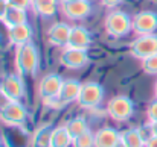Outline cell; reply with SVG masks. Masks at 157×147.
Returning a JSON list of instances; mask_svg holds the SVG:
<instances>
[{"label":"cell","mask_w":157,"mask_h":147,"mask_svg":"<svg viewBox=\"0 0 157 147\" xmlns=\"http://www.w3.org/2000/svg\"><path fill=\"white\" fill-rule=\"evenodd\" d=\"M15 68L20 76L34 74L38 68V52L32 43L18 46L15 50Z\"/></svg>","instance_id":"1"},{"label":"cell","mask_w":157,"mask_h":147,"mask_svg":"<svg viewBox=\"0 0 157 147\" xmlns=\"http://www.w3.org/2000/svg\"><path fill=\"white\" fill-rule=\"evenodd\" d=\"M105 30L110 37H114V38H121V37H125L131 29V18L128 17L127 12L124 11H116L113 9L111 12L107 14L104 21Z\"/></svg>","instance_id":"2"},{"label":"cell","mask_w":157,"mask_h":147,"mask_svg":"<svg viewBox=\"0 0 157 147\" xmlns=\"http://www.w3.org/2000/svg\"><path fill=\"white\" fill-rule=\"evenodd\" d=\"M104 99V88L98 82H86L81 87L78 105L84 109H95L101 105Z\"/></svg>","instance_id":"3"},{"label":"cell","mask_w":157,"mask_h":147,"mask_svg":"<svg viewBox=\"0 0 157 147\" xmlns=\"http://www.w3.org/2000/svg\"><path fill=\"white\" fill-rule=\"evenodd\" d=\"M107 112L116 121H127L134 112V103L127 96H116L108 102Z\"/></svg>","instance_id":"4"},{"label":"cell","mask_w":157,"mask_h":147,"mask_svg":"<svg viewBox=\"0 0 157 147\" xmlns=\"http://www.w3.org/2000/svg\"><path fill=\"white\" fill-rule=\"evenodd\" d=\"M130 52L136 59H140V61L157 53V35L156 34L137 35V38L130 46Z\"/></svg>","instance_id":"5"},{"label":"cell","mask_w":157,"mask_h":147,"mask_svg":"<svg viewBox=\"0 0 157 147\" xmlns=\"http://www.w3.org/2000/svg\"><path fill=\"white\" fill-rule=\"evenodd\" d=\"M0 120L8 126H21L28 120V111L20 102H9L0 109Z\"/></svg>","instance_id":"6"},{"label":"cell","mask_w":157,"mask_h":147,"mask_svg":"<svg viewBox=\"0 0 157 147\" xmlns=\"http://www.w3.org/2000/svg\"><path fill=\"white\" fill-rule=\"evenodd\" d=\"M131 29L137 35H148L157 30V14L154 11H140L131 18Z\"/></svg>","instance_id":"7"},{"label":"cell","mask_w":157,"mask_h":147,"mask_svg":"<svg viewBox=\"0 0 157 147\" xmlns=\"http://www.w3.org/2000/svg\"><path fill=\"white\" fill-rule=\"evenodd\" d=\"M63 82L64 81H63V77L59 74H55V73L46 74L40 81V85H38L40 97L43 99L44 102H53V100H56L59 91H61Z\"/></svg>","instance_id":"8"},{"label":"cell","mask_w":157,"mask_h":147,"mask_svg":"<svg viewBox=\"0 0 157 147\" xmlns=\"http://www.w3.org/2000/svg\"><path fill=\"white\" fill-rule=\"evenodd\" d=\"M0 91L11 102H18L25 96V84L20 76L8 74L0 81Z\"/></svg>","instance_id":"9"},{"label":"cell","mask_w":157,"mask_h":147,"mask_svg":"<svg viewBox=\"0 0 157 147\" xmlns=\"http://www.w3.org/2000/svg\"><path fill=\"white\" fill-rule=\"evenodd\" d=\"M59 62H61V65H64L67 68H72V70L82 68V67H86L89 64L87 50L64 47V50L59 55Z\"/></svg>","instance_id":"10"},{"label":"cell","mask_w":157,"mask_h":147,"mask_svg":"<svg viewBox=\"0 0 157 147\" xmlns=\"http://www.w3.org/2000/svg\"><path fill=\"white\" fill-rule=\"evenodd\" d=\"M61 11L70 20H82L92 12V5L89 0L61 2Z\"/></svg>","instance_id":"11"},{"label":"cell","mask_w":157,"mask_h":147,"mask_svg":"<svg viewBox=\"0 0 157 147\" xmlns=\"http://www.w3.org/2000/svg\"><path fill=\"white\" fill-rule=\"evenodd\" d=\"M70 29L72 26H69L64 21H58L52 24L48 29V41L55 46V47H67V41H69V35H70Z\"/></svg>","instance_id":"12"},{"label":"cell","mask_w":157,"mask_h":147,"mask_svg":"<svg viewBox=\"0 0 157 147\" xmlns=\"http://www.w3.org/2000/svg\"><path fill=\"white\" fill-rule=\"evenodd\" d=\"M90 44H92L90 32L86 27H82V26H72L70 35H69V41H67V47L87 50L90 47Z\"/></svg>","instance_id":"13"},{"label":"cell","mask_w":157,"mask_h":147,"mask_svg":"<svg viewBox=\"0 0 157 147\" xmlns=\"http://www.w3.org/2000/svg\"><path fill=\"white\" fill-rule=\"evenodd\" d=\"M81 87L82 84L79 81H75V79H67L63 82V87H61V91L58 94V103L59 105H67V103H72V102H76L79 97V93H81Z\"/></svg>","instance_id":"14"},{"label":"cell","mask_w":157,"mask_h":147,"mask_svg":"<svg viewBox=\"0 0 157 147\" xmlns=\"http://www.w3.org/2000/svg\"><path fill=\"white\" fill-rule=\"evenodd\" d=\"M8 37H9V43L15 47L28 44L31 43V38H32V27L29 26V23L18 24L12 29H8Z\"/></svg>","instance_id":"15"},{"label":"cell","mask_w":157,"mask_h":147,"mask_svg":"<svg viewBox=\"0 0 157 147\" xmlns=\"http://www.w3.org/2000/svg\"><path fill=\"white\" fill-rule=\"evenodd\" d=\"M121 141V132L113 127H102L95 134V147H114Z\"/></svg>","instance_id":"16"},{"label":"cell","mask_w":157,"mask_h":147,"mask_svg":"<svg viewBox=\"0 0 157 147\" xmlns=\"http://www.w3.org/2000/svg\"><path fill=\"white\" fill-rule=\"evenodd\" d=\"M2 21H3V24H5L8 29H12V27H15V26H18V24L28 23L26 9H20V8L9 6Z\"/></svg>","instance_id":"17"},{"label":"cell","mask_w":157,"mask_h":147,"mask_svg":"<svg viewBox=\"0 0 157 147\" xmlns=\"http://www.w3.org/2000/svg\"><path fill=\"white\" fill-rule=\"evenodd\" d=\"M61 0H31V8L41 17H52Z\"/></svg>","instance_id":"18"},{"label":"cell","mask_w":157,"mask_h":147,"mask_svg":"<svg viewBox=\"0 0 157 147\" xmlns=\"http://www.w3.org/2000/svg\"><path fill=\"white\" fill-rule=\"evenodd\" d=\"M121 141L125 143L127 147H145V144H147V140L144 138L142 132L136 127H131V129L121 132Z\"/></svg>","instance_id":"19"},{"label":"cell","mask_w":157,"mask_h":147,"mask_svg":"<svg viewBox=\"0 0 157 147\" xmlns=\"http://www.w3.org/2000/svg\"><path fill=\"white\" fill-rule=\"evenodd\" d=\"M53 127L51 124H44L38 127L32 137V147H51V137Z\"/></svg>","instance_id":"20"},{"label":"cell","mask_w":157,"mask_h":147,"mask_svg":"<svg viewBox=\"0 0 157 147\" xmlns=\"http://www.w3.org/2000/svg\"><path fill=\"white\" fill-rule=\"evenodd\" d=\"M72 137L67 132L66 126L53 127L52 137H51V147H69L72 144Z\"/></svg>","instance_id":"21"},{"label":"cell","mask_w":157,"mask_h":147,"mask_svg":"<svg viewBox=\"0 0 157 147\" xmlns=\"http://www.w3.org/2000/svg\"><path fill=\"white\" fill-rule=\"evenodd\" d=\"M64 126H66L67 132L70 134L72 140L76 138V137H79V135H82L84 132L90 131V129H89V124H87V121H86L84 117H73V118H70Z\"/></svg>","instance_id":"22"},{"label":"cell","mask_w":157,"mask_h":147,"mask_svg":"<svg viewBox=\"0 0 157 147\" xmlns=\"http://www.w3.org/2000/svg\"><path fill=\"white\" fill-rule=\"evenodd\" d=\"M72 147H95V134H92L90 131H87L82 135L73 138Z\"/></svg>","instance_id":"23"},{"label":"cell","mask_w":157,"mask_h":147,"mask_svg":"<svg viewBox=\"0 0 157 147\" xmlns=\"http://www.w3.org/2000/svg\"><path fill=\"white\" fill-rule=\"evenodd\" d=\"M142 70L147 74H157V53L142 59Z\"/></svg>","instance_id":"24"},{"label":"cell","mask_w":157,"mask_h":147,"mask_svg":"<svg viewBox=\"0 0 157 147\" xmlns=\"http://www.w3.org/2000/svg\"><path fill=\"white\" fill-rule=\"evenodd\" d=\"M147 117H148V121H157V99L150 103L147 109Z\"/></svg>","instance_id":"25"},{"label":"cell","mask_w":157,"mask_h":147,"mask_svg":"<svg viewBox=\"0 0 157 147\" xmlns=\"http://www.w3.org/2000/svg\"><path fill=\"white\" fill-rule=\"evenodd\" d=\"M9 6L20 8V9H28L31 6V0H8Z\"/></svg>","instance_id":"26"},{"label":"cell","mask_w":157,"mask_h":147,"mask_svg":"<svg viewBox=\"0 0 157 147\" xmlns=\"http://www.w3.org/2000/svg\"><path fill=\"white\" fill-rule=\"evenodd\" d=\"M8 8H9L8 0H0V21L3 20V17H5V14H6Z\"/></svg>","instance_id":"27"},{"label":"cell","mask_w":157,"mask_h":147,"mask_svg":"<svg viewBox=\"0 0 157 147\" xmlns=\"http://www.w3.org/2000/svg\"><path fill=\"white\" fill-rule=\"evenodd\" d=\"M124 0H101V3L107 6V8H114V6H117V5H121Z\"/></svg>","instance_id":"28"},{"label":"cell","mask_w":157,"mask_h":147,"mask_svg":"<svg viewBox=\"0 0 157 147\" xmlns=\"http://www.w3.org/2000/svg\"><path fill=\"white\" fill-rule=\"evenodd\" d=\"M148 131H150V135L157 137V121H150L148 123Z\"/></svg>","instance_id":"29"},{"label":"cell","mask_w":157,"mask_h":147,"mask_svg":"<svg viewBox=\"0 0 157 147\" xmlns=\"http://www.w3.org/2000/svg\"><path fill=\"white\" fill-rule=\"evenodd\" d=\"M145 147H157V137L150 135V137L147 138V144H145Z\"/></svg>","instance_id":"30"},{"label":"cell","mask_w":157,"mask_h":147,"mask_svg":"<svg viewBox=\"0 0 157 147\" xmlns=\"http://www.w3.org/2000/svg\"><path fill=\"white\" fill-rule=\"evenodd\" d=\"M114 147H127L125 146V143H122V141H119V143H117V144H116V146Z\"/></svg>","instance_id":"31"},{"label":"cell","mask_w":157,"mask_h":147,"mask_svg":"<svg viewBox=\"0 0 157 147\" xmlns=\"http://www.w3.org/2000/svg\"><path fill=\"white\" fill-rule=\"evenodd\" d=\"M154 96L157 99V81H156V84H154Z\"/></svg>","instance_id":"32"},{"label":"cell","mask_w":157,"mask_h":147,"mask_svg":"<svg viewBox=\"0 0 157 147\" xmlns=\"http://www.w3.org/2000/svg\"><path fill=\"white\" fill-rule=\"evenodd\" d=\"M61 2H73V0H61Z\"/></svg>","instance_id":"33"},{"label":"cell","mask_w":157,"mask_h":147,"mask_svg":"<svg viewBox=\"0 0 157 147\" xmlns=\"http://www.w3.org/2000/svg\"><path fill=\"white\" fill-rule=\"evenodd\" d=\"M0 147H3V144H2V143H0Z\"/></svg>","instance_id":"34"}]
</instances>
